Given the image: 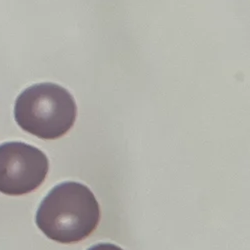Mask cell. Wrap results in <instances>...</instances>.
I'll return each instance as SVG.
<instances>
[{"label":"cell","instance_id":"obj_1","mask_svg":"<svg viewBox=\"0 0 250 250\" xmlns=\"http://www.w3.org/2000/svg\"><path fill=\"white\" fill-rule=\"evenodd\" d=\"M100 220L99 204L91 190L67 181L52 188L40 203L36 224L49 239L75 243L88 237Z\"/></svg>","mask_w":250,"mask_h":250},{"label":"cell","instance_id":"obj_2","mask_svg":"<svg viewBox=\"0 0 250 250\" xmlns=\"http://www.w3.org/2000/svg\"><path fill=\"white\" fill-rule=\"evenodd\" d=\"M73 96L55 83H38L20 94L14 117L24 131L41 139H57L66 134L76 119Z\"/></svg>","mask_w":250,"mask_h":250},{"label":"cell","instance_id":"obj_3","mask_svg":"<svg viewBox=\"0 0 250 250\" xmlns=\"http://www.w3.org/2000/svg\"><path fill=\"white\" fill-rule=\"evenodd\" d=\"M49 163L40 149L23 142L0 145V192L6 195L29 193L42 184Z\"/></svg>","mask_w":250,"mask_h":250},{"label":"cell","instance_id":"obj_4","mask_svg":"<svg viewBox=\"0 0 250 250\" xmlns=\"http://www.w3.org/2000/svg\"><path fill=\"white\" fill-rule=\"evenodd\" d=\"M88 250H123V249L112 243H99L90 247Z\"/></svg>","mask_w":250,"mask_h":250}]
</instances>
